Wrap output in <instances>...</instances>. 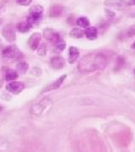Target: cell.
Instances as JSON below:
<instances>
[{"label": "cell", "instance_id": "6da1fadb", "mask_svg": "<svg viewBox=\"0 0 135 152\" xmlns=\"http://www.w3.org/2000/svg\"><path fill=\"white\" fill-rule=\"evenodd\" d=\"M107 65V58L106 55L99 52H91L83 55L79 61L78 70L81 73H92L96 71H100L105 69Z\"/></svg>", "mask_w": 135, "mask_h": 152}, {"label": "cell", "instance_id": "7a4b0ae2", "mask_svg": "<svg viewBox=\"0 0 135 152\" xmlns=\"http://www.w3.org/2000/svg\"><path fill=\"white\" fill-rule=\"evenodd\" d=\"M52 106H53V102L51 100V98H43L42 100H39L38 103L32 106L31 115L34 117H41L44 114H46Z\"/></svg>", "mask_w": 135, "mask_h": 152}, {"label": "cell", "instance_id": "3957f363", "mask_svg": "<svg viewBox=\"0 0 135 152\" xmlns=\"http://www.w3.org/2000/svg\"><path fill=\"white\" fill-rule=\"evenodd\" d=\"M2 58L5 60H15V61H20L24 60L25 55L20 52V50L17 48L16 45H8L7 48L2 50Z\"/></svg>", "mask_w": 135, "mask_h": 152}, {"label": "cell", "instance_id": "277c9868", "mask_svg": "<svg viewBox=\"0 0 135 152\" xmlns=\"http://www.w3.org/2000/svg\"><path fill=\"white\" fill-rule=\"evenodd\" d=\"M43 7L41 5H35L31 7L29 9V14L27 16V22L29 23L31 25H35V24H38L39 20L42 19V15H43Z\"/></svg>", "mask_w": 135, "mask_h": 152}, {"label": "cell", "instance_id": "5b68a950", "mask_svg": "<svg viewBox=\"0 0 135 152\" xmlns=\"http://www.w3.org/2000/svg\"><path fill=\"white\" fill-rule=\"evenodd\" d=\"M25 88H26V85L24 83V82H20V81H10L7 83V86H6V89H7V91L10 92V94H14V95H18V94H20L23 90H25Z\"/></svg>", "mask_w": 135, "mask_h": 152}, {"label": "cell", "instance_id": "8992f818", "mask_svg": "<svg viewBox=\"0 0 135 152\" xmlns=\"http://www.w3.org/2000/svg\"><path fill=\"white\" fill-rule=\"evenodd\" d=\"M2 36L9 43L15 42L16 41V29H15V27L11 24L6 25L5 27L2 28Z\"/></svg>", "mask_w": 135, "mask_h": 152}, {"label": "cell", "instance_id": "52a82bcc", "mask_svg": "<svg viewBox=\"0 0 135 152\" xmlns=\"http://www.w3.org/2000/svg\"><path fill=\"white\" fill-rule=\"evenodd\" d=\"M43 37L53 44H55L58 41L61 39V36H60L59 33L56 32V31H54L53 28H50V27L45 28L43 31Z\"/></svg>", "mask_w": 135, "mask_h": 152}, {"label": "cell", "instance_id": "ba28073f", "mask_svg": "<svg viewBox=\"0 0 135 152\" xmlns=\"http://www.w3.org/2000/svg\"><path fill=\"white\" fill-rule=\"evenodd\" d=\"M65 79H66V75H63V76L59 77L56 80L52 81L51 83H49L46 87L44 88L43 90H42V94H45V92H49V91H52V90L59 89V88L63 85V82L65 81Z\"/></svg>", "mask_w": 135, "mask_h": 152}, {"label": "cell", "instance_id": "9c48e42d", "mask_svg": "<svg viewBox=\"0 0 135 152\" xmlns=\"http://www.w3.org/2000/svg\"><path fill=\"white\" fill-rule=\"evenodd\" d=\"M41 39H42V34L41 33H34V34H32L29 39H28V45H29L31 50L36 51L38 45L41 44Z\"/></svg>", "mask_w": 135, "mask_h": 152}, {"label": "cell", "instance_id": "30bf717a", "mask_svg": "<svg viewBox=\"0 0 135 152\" xmlns=\"http://www.w3.org/2000/svg\"><path fill=\"white\" fill-rule=\"evenodd\" d=\"M50 65H51V68H53L55 70L63 69L65 66V60L62 56H53L50 60Z\"/></svg>", "mask_w": 135, "mask_h": 152}, {"label": "cell", "instance_id": "8fae6325", "mask_svg": "<svg viewBox=\"0 0 135 152\" xmlns=\"http://www.w3.org/2000/svg\"><path fill=\"white\" fill-rule=\"evenodd\" d=\"M4 71V79L6 81L10 82V81H15L18 79V72L15 70H11L9 68H4L2 69Z\"/></svg>", "mask_w": 135, "mask_h": 152}, {"label": "cell", "instance_id": "7c38bea8", "mask_svg": "<svg viewBox=\"0 0 135 152\" xmlns=\"http://www.w3.org/2000/svg\"><path fill=\"white\" fill-rule=\"evenodd\" d=\"M63 14H64V7H63V6H61V5L52 6V7H51V9H50V12H49L50 17H52V18L61 17Z\"/></svg>", "mask_w": 135, "mask_h": 152}, {"label": "cell", "instance_id": "4fadbf2b", "mask_svg": "<svg viewBox=\"0 0 135 152\" xmlns=\"http://www.w3.org/2000/svg\"><path fill=\"white\" fill-rule=\"evenodd\" d=\"M127 4L124 0H106L105 1V6H107L108 8H118V9H122Z\"/></svg>", "mask_w": 135, "mask_h": 152}, {"label": "cell", "instance_id": "5bb4252c", "mask_svg": "<svg viewBox=\"0 0 135 152\" xmlns=\"http://www.w3.org/2000/svg\"><path fill=\"white\" fill-rule=\"evenodd\" d=\"M85 36H86L88 39H90V41H93V39H96L98 37V29L97 27H95V26H89V27L86 28V31H85Z\"/></svg>", "mask_w": 135, "mask_h": 152}, {"label": "cell", "instance_id": "9a60e30c", "mask_svg": "<svg viewBox=\"0 0 135 152\" xmlns=\"http://www.w3.org/2000/svg\"><path fill=\"white\" fill-rule=\"evenodd\" d=\"M79 55H80V52H79V50L74 48V46H71L70 49H69V56H68V61H69V63H74L78 59H79Z\"/></svg>", "mask_w": 135, "mask_h": 152}, {"label": "cell", "instance_id": "2e32d148", "mask_svg": "<svg viewBox=\"0 0 135 152\" xmlns=\"http://www.w3.org/2000/svg\"><path fill=\"white\" fill-rule=\"evenodd\" d=\"M32 25L29 24V23L27 22V20H25V22H20V23H18L16 25V29L18 31V32H20V33H27V32H29L31 29H32Z\"/></svg>", "mask_w": 135, "mask_h": 152}, {"label": "cell", "instance_id": "e0dca14e", "mask_svg": "<svg viewBox=\"0 0 135 152\" xmlns=\"http://www.w3.org/2000/svg\"><path fill=\"white\" fill-rule=\"evenodd\" d=\"M16 68L18 72H20V73H26L29 66H28V63H27L26 61L20 60V61H17Z\"/></svg>", "mask_w": 135, "mask_h": 152}, {"label": "cell", "instance_id": "ac0fdd59", "mask_svg": "<svg viewBox=\"0 0 135 152\" xmlns=\"http://www.w3.org/2000/svg\"><path fill=\"white\" fill-rule=\"evenodd\" d=\"M76 24L78 25V27H81V28H87L90 26V22H89L88 18L85 16L79 17V18L76 20Z\"/></svg>", "mask_w": 135, "mask_h": 152}, {"label": "cell", "instance_id": "d6986e66", "mask_svg": "<svg viewBox=\"0 0 135 152\" xmlns=\"http://www.w3.org/2000/svg\"><path fill=\"white\" fill-rule=\"evenodd\" d=\"M53 45H54V51H55L56 53L63 52L65 50V48H66V43H65V41H63L62 38H61L60 41H58L55 44H53Z\"/></svg>", "mask_w": 135, "mask_h": 152}, {"label": "cell", "instance_id": "ffe728a7", "mask_svg": "<svg viewBox=\"0 0 135 152\" xmlns=\"http://www.w3.org/2000/svg\"><path fill=\"white\" fill-rule=\"evenodd\" d=\"M70 36L73 38H81L85 36V33L82 31V28L74 27L70 31Z\"/></svg>", "mask_w": 135, "mask_h": 152}, {"label": "cell", "instance_id": "44dd1931", "mask_svg": "<svg viewBox=\"0 0 135 152\" xmlns=\"http://www.w3.org/2000/svg\"><path fill=\"white\" fill-rule=\"evenodd\" d=\"M126 66V60H125L123 56H118L117 60H116V66H115V70H122Z\"/></svg>", "mask_w": 135, "mask_h": 152}, {"label": "cell", "instance_id": "7402d4cb", "mask_svg": "<svg viewBox=\"0 0 135 152\" xmlns=\"http://www.w3.org/2000/svg\"><path fill=\"white\" fill-rule=\"evenodd\" d=\"M37 53L38 55H41V56H44V55L46 54V51H47V46H46V44L45 43H41L38 45L37 48Z\"/></svg>", "mask_w": 135, "mask_h": 152}, {"label": "cell", "instance_id": "603a6c76", "mask_svg": "<svg viewBox=\"0 0 135 152\" xmlns=\"http://www.w3.org/2000/svg\"><path fill=\"white\" fill-rule=\"evenodd\" d=\"M125 37H133L135 36V25H132L124 32Z\"/></svg>", "mask_w": 135, "mask_h": 152}, {"label": "cell", "instance_id": "cb8c5ba5", "mask_svg": "<svg viewBox=\"0 0 135 152\" xmlns=\"http://www.w3.org/2000/svg\"><path fill=\"white\" fill-rule=\"evenodd\" d=\"M33 0H16V2L20 6H29Z\"/></svg>", "mask_w": 135, "mask_h": 152}, {"label": "cell", "instance_id": "d4e9b609", "mask_svg": "<svg viewBox=\"0 0 135 152\" xmlns=\"http://www.w3.org/2000/svg\"><path fill=\"white\" fill-rule=\"evenodd\" d=\"M41 73H42V70L39 69V68H32V75L33 76H41Z\"/></svg>", "mask_w": 135, "mask_h": 152}, {"label": "cell", "instance_id": "484cf974", "mask_svg": "<svg viewBox=\"0 0 135 152\" xmlns=\"http://www.w3.org/2000/svg\"><path fill=\"white\" fill-rule=\"evenodd\" d=\"M105 14H106V16H107L109 19H113V18H115V14H114L110 9H105Z\"/></svg>", "mask_w": 135, "mask_h": 152}, {"label": "cell", "instance_id": "4316f807", "mask_svg": "<svg viewBox=\"0 0 135 152\" xmlns=\"http://www.w3.org/2000/svg\"><path fill=\"white\" fill-rule=\"evenodd\" d=\"M73 18H74V17L72 16V15H70V16L68 17V24H69V25H73V24L76 23V20H74Z\"/></svg>", "mask_w": 135, "mask_h": 152}, {"label": "cell", "instance_id": "83f0119b", "mask_svg": "<svg viewBox=\"0 0 135 152\" xmlns=\"http://www.w3.org/2000/svg\"><path fill=\"white\" fill-rule=\"evenodd\" d=\"M5 11V4H0V14Z\"/></svg>", "mask_w": 135, "mask_h": 152}, {"label": "cell", "instance_id": "f1b7e54d", "mask_svg": "<svg viewBox=\"0 0 135 152\" xmlns=\"http://www.w3.org/2000/svg\"><path fill=\"white\" fill-rule=\"evenodd\" d=\"M4 80H5V79H4V77L0 76V88L2 87V85H4Z\"/></svg>", "mask_w": 135, "mask_h": 152}, {"label": "cell", "instance_id": "f546056e", "mask_svg": "<svg viewBox=\"0 0 135 152\" xmlns=\"http://www.w3.org/2000/svg\"><path fill=\"white\" fill-rule=\"evenodd\" d=\"M128 5H130V6H135V0H130V1H128Z\"/></svg>", "mask_w": 135, "mask_h": 152}, {"label": "cell", "instance_id": "4dcf8cb0", "mask_svg": "<svg viewBox=\"0 0 135 152\" xmlns=\"http://www.w3.org/2000/svg\"><path fill=\"white\" fill-rule=\"evenodd\" d=\"M132 49H134L135 50V42L133 44H132Z\"/></svg>", "mask_w": 135, "mask_h": 152}, {"label": "cell", "instance_id": "1f68e13d", "mask_svg": "<svg viewBox=\"0 0 135 152\" xmlns=\"http://www.w3.org/2000/svg\"><path fill=\"white\" fill-rule=\"evenodd\" d=\"M1 110H2V107H1V106H0V112H1Z\"/></svg>", "mask_w": 135, "mask_h": 152}, {"label": "cell", "instance_id": "d6a6232c", "mask_svg": "<svg viewBox=\"0 0 135 152\" xmlns=\"http://www.w3.org/2000/svg\"><path fill=\"white\" fill-rule=\"evenodd\" d=\"M134 75H135V69H134Z\"/></svg>", "mask_w": 135, "mask_h": 152}]
</instances>
